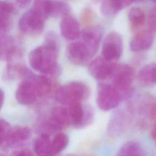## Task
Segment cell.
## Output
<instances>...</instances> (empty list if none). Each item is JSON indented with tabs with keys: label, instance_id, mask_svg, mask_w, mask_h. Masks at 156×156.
I'll list each match as a JSON object with an SVG mask.
<instances>
[{
	"label": "cell",
	"instance_id": "obj_35",
	"mask_svg": "<svg viewBox=\"0 0 156 156\" xmlns=\"http://www.w3.org/2000/svg\"><path fill=\"white\" fill-rule=\"evenodd\" d=\"M4 100V93L2 89L0 88V110L1 109Z\"/></svg>",
	"mask_w": 156,
	"mask_h": 156
},
{
	"label": "cell",
	"instance_id": "obj_7",
	"mask_svg": "<svg viewBox=\"0 0 156 156\" xmlns=\"http://www.w3.org/2000/svg\"><path fill=\"white\" fill-rule=\"evenodd\" d=\"M116 63L108 61L102 57H97L88 65L90 75L99 80H105L111 78Z\"/></svg>",
	"mask_w": 156,
	"mask_h": 156
},
{
	"label": "cell",
	"instance_id": "obj_19",
	"mask_svg": "<svg viewBox=\"0 0 156 156\" xmlns=\"http://www.w3.org/2000/svg\"><path fill=\"white\" fill-rule=\"evenodd\" d=\"M138 111L143 117L153 120L156 117V100L151 95H145L139 104Z\"/></svg>",
	"mask_w": 156,
	"mask_h": 156
},
{
	"label": "cell",
	"instance_id": "obj_26",
	"mask_svg": "<svg viewBox=\"0 0 156 156\" xmlns=\"http://www.w3.org/2000/svg\"><path fill=\"white\" fill-rule=\"evenodd\" d=\"M69 143L68 136L64 133H57L51 141V154L55 155L63 151Z\"/></svg>",
	"mask_w": 156,
	"mask_h": 156
},
{
	"label": "cell",
	"instance_id": "obj_8",
	"mask_svg": "<svg viewBox=\"0 0 156 156\" xmlns=\"http://www.w3.org/2000/svg\"><path fill=\"white\" fill-rule=\"evenodd\" d=\"M66 55L68 60L76 65H84L93 57L82 41L69 43L66 49Z\"/></svg>",
	"mask_w": 156,
	"mask_h": 156
},
{
	"label": "cell",
	"instance_id": "obj_12",
	"mask_svg": "<svg viewBox=\"0 0 156 156\" xmlns=\"http://www.w3.org/2000/svg\"><path fill=\"white\" fill-rule=\"evenodd\" d=\"M68 108L71 124L75 127H82L90 122L91 111L85 109L80 102H76L68 105Z\"/></svg>",
	"mask_w": 156,
	"mask_h": 156
},
{
	"label": "cell",
	"instance_id": "obj_30",
	"mask_svg": "<svg viewBox=\"0 0 156 156\" xmlns=\"http://www.w3.org/2000/svg\"><path fill=\"white\" fill-rule=\"evenodd\" d=\"M13 11L14 7L11 3L0 0V16L10 18Z\"/></svg>",
	"mask_w": 156,
	"mask_h": 156
},
{
	"label": "cell",
	"instance_id": "obj_4",
	"mask_svg": "<svg viewBox=\"0 0 156 156\" xmlns=\"http://www.w3.org/2000/svg\"><path fill=\"white\" fill-rule=\"evenodd\" d=\"M112 78V85L121 94L127 93L131 88L134 79V70L132 66L127 64L116 65Z\"/></svg>",
	"mask_w": 156,
	"mask_h": 156
},
{
	"label": "cell",
	"instance_id": "obj_20",
	"mask_svg": "<svg viewBox=\"0 0 156 156\" xmlns=\"http://www.w3.org/2000/svg\"><path fill=\"white\" fill-rule=\"evenodd\" d=\"M130 4L129 0H103L101 11L104 16H110L115 15Z\"/></svg>",
	"mask_w": 156,
	"mask_h": 156
},
{
	"label": "cell",
	"instance_id": "obj_17",
	"mask_svg": "<svg viewBox=\"0 0 156 156\" xmlns=\"http://www.w3.org/2000/svg\"><path fill=\"white\" fill-rule=\"evenodd\" d=\"M137 80L143 87H151L156 84V63L143 66L138 73Z\"/></svg>",
	"mask_w": 156,
	"mask_h": 156
},
{
	"label": "cell",
	"instance_id": "obj_13",
	"mask_svg": "<svg viewBox=\"0 0 156 156\" xmlns=\"http://www.w3.org/2000/svg\"><path fill=\"white\" fill-rule=\"evenodd\" d=\"M60 30L62 35L69 40H75L79 38L80 35L79 22L69 15L62 18L60 23Z\"/></svg>",
	"mask_w": 156,
	"mask_h": 156
},
{
	"label": "cell",
	"instance_id": "obj_24",
	"mask_svg": "<svg viewBox=\"0 0 156 156\" xmlns=\"http://www.w3.org/2000/svg\"><path fill=\"white\" fill-rule=\"evenodd\" d=\"M145 14L143 10L138 7H132L128 13V20L132 30L141 28L145 23Z\"/></svg>",
	"mask_w": 156,
	"mask_h": 156
},
{
	"label": "cell",
	"instance_id": "obj_5",
	"mask_svg": "<svg viewBox=\"0 0 156 156\" xmlns=\"http://www.w3.org/2000/svg\"><path fill=\"white\" fill-rule=\"evenodd\" d=\"M122 51L123 41L121 35L116 31L110 32L102 43V57L108 61L116 62L121 57Z\"/></svg>",
	"mask_w": 156,
	"mask_h": 156
},
{
	"label": "cell",
	"instance_id": "obj_38",
	"mask_svg": "<svg viewBox=\"0 0 156 156\" xmlns=\"http://www.w3.org/2000/svg\"><path fill=\"white\" fill-rule=\"evenodd\" d=\"M93 3H99V2H101V1H102V0H91Z\"/></svg>",
	"mask_w": 156,
	"mask_h": 156
},
{
	"label": "cell",
	"instance_id": "obj_27",
	"mask_svg": "<svg viewBox=\"0 0 156 156\" xmlns=\"http://www.w3.org/2000/svg\"><path fill=\"white\" fill-rule=\"evenodd\" d=\"M69 11V5L66 2L60 0H51V16L63 17L68 15Z\"/></svg>",
	"mask_w": 156,
	"mask_h": 156
},
{
	"label": "cell",
	"instance_id": "obj_37",
	"mask_svg": "<svg viewBox=\"0 0 156 156\" xmlns=\"http://www.w3.org/2000/svg\"><path fill=\"white\" fill-rule=\"evenodd\" d=\"M130 1V2H131V4L132 3H133V2H140V1H141L142 0H129Z\"/></svg>",
	"mask_w": 156,
	"mask_h": 156
},
{
	"label": "cell",
	"instance_id": "obj_2",
	"mask_svg": "<svg viewBox=\"0 0 156 156\" xmlns=\"http://www.w3.org/2000/svg\"><path fill=\"white\" fill-rule=\"evenodd\" d=\"M90 94V88L86 84L81 82H71L57 88L55 99L63 105H69L85 100Z\"/></svg>",
	"mask_w": 156,
	"mask_h": 156
},
{
	"label": "cell",
	"instance_id": "obj_18",
	"mask_svg": "<svg viewBox=\"0 0 156 156\" xmlns=\"http://www.w3.org/2000/svg\"><path fill=\"white\" fill-rule=\"evenodd\" d=\"M16 45L14 38L8 35L0 36V61H8L15 55Z\"/></svg>",
	"mask_w": 156,
	"mask_h": 156
},
{
	"label": "cell",
	"instance_id": "obj_11",
	"mask_svg": "<svg viewBox=\"0 0 156 156\" xmlns=\"http://www.w3.org/2000/svg\"><path fill=\"white\" fill-rule=\"evenodd\" d=\"M71 124L68 110L64 107H55L51 112L47 121V127L50 130H60Z\"/></svg>",
	"mask_w": 156,
	"mask_h": 156
},
{
	"label": "cell",
	"instance_id": "obj_6",
	"mask_svg": "<svg viewBox=\"0 0 156 156\" xmlns=\"http://www.w3.org/2000/svg\"><path fill=\"white\" fill-rule=\"evenodd\" d=\"M44 22V21L30 10L24 13L20 18L18 22V27L24 34L35 37L43 32Z\"/></svg>",
	"mask_w": 156,
	"mask_h": 156
},
{
	"label": "cell",
	"instance_id": "obj_32",
	"mask_svg": "<svg viewBox=\"0 0 156 156\" xmlns=\"http://www.w3.org/2000/svg\"><path fill=\"white\" fill-rule=\"evenodd\" d=\"M10 25V18L0 16V36L5 35Z\"/></svg>",
	"mask_w": 156,
	"mask_h": 156
},
{
	"label": "cell",
	"instance_id": "obj_9",
	"mask_svg": "<svg viewBox=\"0 0 156 156\" xmlns=\"http://www.w3.org/2000/svg\"><path fill=\"white\" fill-rule=\"evenodd\" d=\"M104 33L103 28L100 26H88L83 29L82 33V42L87 46L92 56L97 52Z\"/></svg>",
	"mask_w": 156,
	"mask_h": 156
},
{
	"label": "cell",
	"instance_id": "obj_36",
	"mask_svg": "<svg viewBox=\"0 0 156 156\" xmlns=\"http://www.w3.org/2000/svg\"><path fill=\"white\" fill-rule=\"evenodd\" d=\"M151 136L153 140L156 141V122L155 123V124L151 132Z\"/></svg>",
	"mask_w": 156,
	"mask_h": 156
},
{
	"label": "cell",
	"instance_id": "obj_39",
	"mask_svg": "<svg viewBox=\"0 0 156 156\" xmlns=\"http://www.w3.org/2000/svg\"><path fill=\"white\" fill-rule=\"evenodd\" d=\"M152 1L153 2H154V3L156 4V0H152Z\"/></svg>",
	"mask_w": 156,
	"mask_h": 156
},
{
	"label": "cell",
	"instance_id": "obj_10",
	"mask_svg": "<svg viewBox=\"0 0 156 156\" xmlns=\"http://www.w3.org/2000/svg\"><path fill=\"white\" fill-rule=\"evenodd\" d=\"M37 94L34 82L28 79H23L18 85L15 98L17 102L22 105H30L34 102Z\"/></svg>",
	"mask_w": 156,
	"mask_h": 156
},
{
	"label": "cell",
	"instance_id": "obj_28",
	"mask_svg": "<svg viewBox=\"0 0 156 156\" xmlns=\"http://www.w3.org/2000/svg\"><path fill=\"white\" fill-rule=\"evenodd\" d=\"M96 18V14L93 10L88 7L83 9L80 15V20L83 24L88 26Z\"/></svg>",
	"mask_w": 156,
	"mask_h": 156
},
{
	"label": "cell",
	"instance_id": "obj_33",
	"mask_svg": "<svg viewBox=\"0 0 156 156\" xmlns=\"http://www.w3.org/2000/svg\"><path fill=\"white\" fill-rule=\"evenodd\" d=\"M12 155H17V156H30L32 155L33 154L32 152L27 149H21L17 151H15L12 154Z\"/></svg>",
	"mask_w": 156,
	"mask_h": 156
},
{
	"label": "cell",
	"instance_id": "obj_16",
	"mask_svg": "<svg viewBox=\"0 0 156 156\" xmlns=\"http://www.w3.org/2000/svg\"><path fill=\"white\" fill-rule=\"evenodd\" d=\"M27 78L31 80L35 87L37 96L43 98L49 94L52 88V82L49 77L45 75L37 76L31 73Z\"/></svg>",
	"mask_w": 156,
	"mask_h": 156
},
{
	"label": "cell",
	"instance_id": "obj_1",
	"mask_svg": "<svg viewBox=\"0 0 156 156\" xmlns=\"http://www.w3.org/2000/svg\"><path fill=\"white\" fill-rule=\"evenodd\" d=\"M58 52L56 36L49 33L46 37L43 45L32 49L28 55L30 66L36 71L44 74H57L59 73L57 63Z\"/></svg>",
	"mask_w": 156,
	"mask_h": 156
},
{
	"label": "cell",
	"instance_id": "obj_14",
	"mask_svg": "<svg viewBox=\"0 0 156 156\" xmlns=\"http://www.w3.org/2000/svg\"><path fill=\"white\" fill-rule=\"evenodd\" d=\"M154 36L149 30L137 32L130 41V48L133 52H141L149 49L153 44Z\"/></svg>",
	"mask_w": 156,
	"mask_h": 156
},
{
	"label": "cell",
	"instance_id": "obj_34",
	"mask_svg": "<svg viewBox=\"0 0 156 156\" xmlns=\"http://www.w3.org/2000/svg\"><path fill=\"white\" fill-rule=\"evenodd\" d=\"M15 1L17 2V4L21 7L26 6L31 1V0H15Z\"/></svg>",
	"mask_w": 156,
	"mask_h": 156
},
{
	"label": "cell",
	"instance_id": "obj_3",
	"mask_svg": "<svg viewBox=\"0 0 156 156\" xmlns=\"http://www.w3.org/2000/svg\"><path fill=\"white\" fill-rule=\"evenodd\" d=\"M122 98L121 93L112 85L100 83L98 87L97 105L103 111H109L116 107Z\"/></svg>",
	"mask_w": 156,
	"mask_h": 156
},
{
	"label": "cell",
	"instance_id": "obj_22",
	"mask_svg": "<svg viewBox=\"0 0 156 156\" xmlns=\"http://www.w3.org/2000/svg\"><path fill=\"white\" fill-rule=\"evenodd\" d=\"M34 151L37 155H52L51 140L48 133H43L35 139L34 143Z\"/></svg>",
	"mask_w": 156,
	"mask_h": 156
},
{
	"label": "cell",
	"instance_id": "obj_25",
	"mask_svg": "<svg viewBox=\"0 0 156 156\" xmlns=\"http://www.w3.org/2000/svg\"><path fill=\"white\" fill-rule=\"evenodd\" d=\"M30 10L45 21L51 16V0H35Z\"/></svg>",
	"mask_w": 156,
	"mask_h": 156
},
{
	"label": "cell",
	"instance_id": "obj_23",
	"mask_svg": "<svg viewBox=\"0 0 156 156\" xmlns=\"http://www.w3.org/2000/svg\"><path fill=\"white\" fill-rule=\"evenodd\" d=\"M145 151L140 143L136 141H130L123 144L117 152V155L127 156V155H144Z\"/></svg>",
	"mask_w": 156,
	"mask_h": 156
},
{
	"label": "cell",
	"instance_id": "obj_29",
	"mask_svg": "<svg viewBox=\"0 0 156 156\" xmlns=\"http://www.w3.org/2000/svg\"><path fill=\"white\" fill-rule=\"evenodd\" d=\"M10 128V126L7 121L0 119V146H4Z\"/></svg>",
	"mask_w": 156,
	"mask_h": 156
},
{
	"label": "cell",
	"instance_id": "obj_31",
	"mask_svg": "<svg viewBox=\"0 0 156 156\" xmlns=\"http://www.w3.org/2000/svg\"><path fill=\"white\" fill-rule=\"evenodd\" d=\"M148 27L152 32H156V6L151 10L148 17Z\"/></svg>",
	"mask_w": 156,
	"mask_h": 156
},
{
	"label": "cell",
	"instance_id": "obj_15",
	"mask_svg": "<svg viewBox=\"0 0 156 156\" xmlns=\"http://www.w3.org/2000/svg\"><path fill=\"white\" fill-rule=\"evenodd\" d=\"M30 136L31 131L27 127L15 126L10 127L4 146L5 147L12 146L27 140Z\"/></svg>",
	"mask_w": 156,
	"mask_h": 156
},
{
	"label": "cell",
	"instance_id": "obj_21",
	"mask_svg": "<svg viewBox=\"0 0 156 156\" xmlns=\"http://www.w3.org/2000/svg\"><path fill=\"white\" fill-rule=\"evenodd\" d=\"M128 122L127 116L123 112L115 113L109 121L108 133L114 136L122 132Z\"/></svg>",
	"mask_w": 156,
	"mask_h": 156
}]
</instances>
